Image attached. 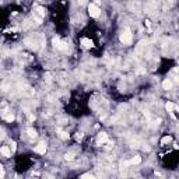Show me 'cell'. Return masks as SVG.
Here are the masks:
<instances>
[{
    "instance_id": "cell-1",
    "label": "cell",
    "mask_w": 179,
    "mask_h": 179,
    "mask_svg": "<svg viewBox=\"0 0 179 179\" xmlns=\"http://www.w3.org/2000/svg\"><path fill=\"white\" fill-rule=\"evenodd\" d=\"M25 44H27V46H30L32 49H38L39 45L44 44V38L41 35H34V36H31V38H28L25 41Z\"/></svg>"
},
{
    "instance_id": "cell-2",
    "label": "cell",
    "mask_w": 179,
    "mask_h": 179,
    "mask_svg": "<svg viewBox=\"0 0 179 179\" xmlns=\"http://www.w3.org/2000/svg\"><path fill=\"white\" fill-rule=\"evenodd\" d=\"M132 39H133V34H132L130 28H124V30L120 32V42L127 46V45L132 44Z\"/></svg>"
},
{
    "instance_id": "cell-3",
    "label": "cell",
    "mask_w": 179,
    "mask_h": 179,
    "mask_svg": "<svg viewBox=\"0 0 179 179\" xmlns=\"http://www.w3.org/2000/svg\"><path fill=\"white\" fill-rule=\"evenodd\" d=\"M88 14H90V17H94V18L100 17L101 10H100V7H98V4H95V3H90V4H88Z\"/></svg>"
},
{
    "instance_id": "cell-4",
    "label": "cell",
    "mask_w": 179,
    "mask_h": 179,
    "mask_svg": "<svg viewBox=\"0 0 179 179\" xmlns=\"http://www.w3.org/2000/svg\"><path fill=\"white\" fill-rule=\"evenodd\" d=\"M53 46H55V49L62 50V52L67 50V44H66L65 41L59 39V38H53Z\"/></svg>"
},
{
    "instance_id": "cell-5",
    "label": "cell",
    "mask_w": 179,
    "mask_h": 179,
    "mask_svg": "<svg viewBox=\"0 0 179 179\" xmlns=\"http://www.w3.org/2000/svg\"><path fill=\"white\" fill-rule=\"evenodd\" d=\"M0 115H1V118H3L4 120H7V122H13V120H14V114H13L9 108L1 109L0 111Z\"/></svg>"
},
{
    "instance_id": "cell-6",
    "label": "cell",
    "mask_w": 179,
    "mask_h": 179,
    "mask_svg": "<svg viewBox=\"0 0 179 179\" xmlns=\"http://www.w3.org/2000/svg\"><path fill=\"white\" fill-rule=\"evenodd\" d=\"M95 141H97V144H98V146H102L104 143H106V141H108V134L105 133V132H101V133H98V136H97Z\"/></svg>"
},
{
    "instance_id": "cell-7",
    "label": "cell",
    "mask_w": 179,
    "mask_h": 179,
    "mask_svg": "<svg viewBox=\"0 0 179 179\" xmlns=\"http://www.w3.org/2000/svg\"><path fill=\"white\" fill-rule=\"evenodd\" d=\"M34 151H35V153H38V154H45V153H46V144H45V143H39V144H36L34 147Z\"/></svg>"
},
{
    "instance_id": "cell-8",
    "label": "cell",
    "mask_w": 179,
    "mask_h": 179,
    "mask_svg": "<svg viewBox=\"0 0 179 179\" xmlns=\"http://www.w3.org/2000/svg\"><path fill=\"white\" fill-rule=\"evenodd\" d=\"M80 42H81V46H83L84 49H90V48H92V41L88 39V38H83Z\"/></svg>"
},
{
    "instance_id": "cell-9",
    "label": "cell",
    "mask_w": 179,
    "mask_h": 179,
    "mask_svg": "<svg viewBox=\"0 0 179 179\" xmlns=\"http://www.w3.org/2000/svg\"><path fill=\"white\" fill-rule=\"evenodd\" d=\"M165 108H167V111H168L169 114H172V115H174L175 111L178 109V106H176V105H175L174 102H171V101H168V102H167V105H165Z\"/></svg>"
},
{
    "instance_id": "cell-10",
    "label": "cell",
    "mask_w": 179,
    "mask_h": 179,
    "mask_svg": "<svg viewBox=\"0 0 179 179\" xmlns=\"http://www.w3.org/2000/svg\"><path fill=\"white\" fill-rule=\"evenodd\" d=\"M140 162H141V157H139V155H136V157H133L132 159L127 161V164L129 165H139Z\"/></svg>"
},
{
    "instance_id": "cell-11",
    "label": "cell",
    "mask_w": 179,
    "mask_h": 179,
    "mask_svg": "<svg viewBox=\"0 0 179 179\" xmlns=\"http://www.w3.org/2000/svg\"><path fill=\"white\" fill-rule=\"evenodd\" d=\"M172 85H174V83H172V80H171V79H167V80L164 81V83H162V88L168 91V90L172 88Z\"/></svg>"
},
{
    "instance_id": "cell-12",
    "label": "cell",
    "mask_w": 179,
    "mask_h": 179,
    "mask_svg": "<svg viewBox=\"0 0 179 179\" xmlns=\"http://www.w3.org/2000/svg\"><path fill=\"white\" fill-rule=\"evenodd\" d=\"M0 153L4 155V157H10V155H11V150L7 146H3V147L0 148Z\"/></svg>"
},
{
    "instance_id": "cell-13",
    "label": "cell",
    "mask_w": 179,
    "mask_h": 179,
    "mask_svg": "<svg viewBox=\"0 0 179 179\" xmlns=\"http://www.w3.org/2000/svg\"><path fill=\"white\" fill-rule=\"evenodd\" d=\"M27 133H28V136H30L31 139H36V136H38V134H36V130L32 129V127H28V129H27Z\"/></svg>"
},
{
    "instance_id": "cell-14",
    "label": "cell",
    "mask_w": 179,
    "mask_h": 179,
    "mask_svg": "<svg viewBox=\"0 0 179 179\" xmlns=\"http://www.w3.org/2000/svg\"><path fill=\"white\" fill-rule=\"evenodd\" d=\"M172 141V137L171 136H165V137H162V140H161V144H167V143H171Z\"/></svg>"
},
{
    "instance_id": "cell-15",
    "label": "cell",
    "mask_w": 179,
    "mask_h": 179,
    "mask_svg": "<svg viewBox=\"0 0 179 179\" xmlns=\"http://www.w3.org/2000/svg\"><path fill=\"white\" fill-rule=\"evenodd\" d=\"M57 134H59L62 139H67V137H69V134L66 133V132H63V130H60V129H57Z\"/></svg>"
},
{
    "instance_id": "cell-16",
    "label": "cell",
    "mask_w": 179,
    "mask_h": 179,
    "mask_svg": "<svg viewBox=\"0 0 179 179\" xmlns=\"http://www.w3.org/2000/svg\"><path fill=\"white\" fill-rule=\"evenodd\" d=\"M65 158L67 159V161H71V159H74V154L69 153V154H66V155H65Z\"/></svg>"
},
{
    "instance_id": "cell-17",
    "label": "cell",
    "mask_w": 179,
    "mask_h": 179,
    "mask_svg": "<svg viewBox=\"0 0 179 179\" xmlns=\"http://www.w3.org/2000/svg\"><path fill=\"white\" fill-rule=\"evenodd\" d=\"M3 176H4V169H3V167L0 164V178H3Z\"/></svg>"
},
{
    "instance_id": "cell-18",
    "label": "cell",
    "mask_w": 179,
    "mask_h": 179,
    "mask_svg": "<svg viewBox=\"0 0 179 179\" xmlns=\"http://www.w3.org/2000/svg\"><path fill=\"white\" fill-rule=\"evenodd\" d=\"M10 150H11V151H15V143H14V141L10 144Z\"/></svg>"
},
{
    "instance_id": "cell-19",
    "label": "cell",
    "mask_w": 179,
    "mask_h": 179,
    "mask_svg": "<svg viewBox=\"0 0 179 179\" xmlns=\"http://www.w3.org/2000/svg\"><path fill=\"white\" fill-rule=\"evenodd\" d=\"M3 137H4V132H3V129L0 127V140L3 139Z\"/></svg>"
},
{
    "instance_id": "cell-20",
    "label": "cell",
    "mask_w": 179,
    "mask_h": 179,
    "mask_svg": "<svg viewBox=\"0 0 179 179\" xmlns=\"http://www.w3.org/2000/svg\"><path fill=\"white\" fill-rule=\"evenodd\" d=\"M83 178H94V175H91V174H85V175H83Z\"/></svg>"
}]
</instances>
